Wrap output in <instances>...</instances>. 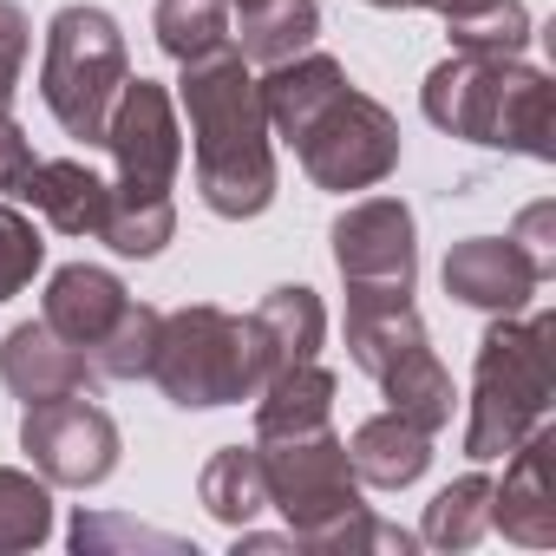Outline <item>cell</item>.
<instances>
[{
    "label": "cell",
    "mask_w": 556,
    "mask_h": 556,
    "mask_svg": "<svg viewBox=\"0 0 556 556\" xmlns=\"http://www.w3.org/2000/svg\"><path fill=\"white\" fill-rule=\"evenodd\" d=\"M105 543H138V549H170V556H197L184 536H170V530H144V523H125V517H86L79 510V523H73V549H105Z\"/></svg>",
    "instance_id": "f546056e"
},
{
    "label": "cell",
    "mask_w": 556,
    "mask_h": 556,
    "mask_svg": "<svg viewBox=\"0 0 556 556\" xmlns=\"http://www.w3.org/2000/svg\"><path fill=\"white\" fill-rule=\"evenodd\" d=\"M47 536H53V491H47V478L0 465V556L40 549Z\"/></svg>",
    "instance_id": "484cf974"
},
{
    "label": "cell",
    "mask_w": 556,
    "mask_h": 556,
    "mask_svg": "<svg viewBox=\"0 0 556 556\" xmlns=\"http://www.w3.org/2000/svg\"><path fill=\"white\" fill-rule=\"evenodd\" d=\"M262 458V484H268V510H282L295 543L348 510H361V478L348 458V439H334V426L315 432H289V439H255Z\"/></svg>",
    "instance_id": "ba28073f"
},
{
    "label": "cell",
    "mask_w": 556,
    "mask_h": 556,
    "mask_svg": "<svg viewBox=\"0 0 556 556\" xmlns=\"http://www.w3.org/2000/svg\"><path fill=\"white\" fill-rule=\"evenodd\" d=\"M0 380H8V393L21 406H34V400H60V393H92L99 374L47 321H21L8 341H0Z\"/></svg>",
    "instance_id": "9a60e30c"
},
{
    "label": "cell",
    "mask_w": 556,
    "mask_h": 556,
    "mask_svg": "<svg viewBox=\"0 0 556 556\" xmlns=\"http://www.w3.org/2000/svg\"><path fill=\"white\" fill-rule=\"evenodd\" d=\"M157 393L184 413H216V406H242L262 393L268 380V348L262 328L249 315L229 308H170L157 321V348H151V374Z\"/></svg>",
    "instance_id": "5b68a950"
},
{
    "label": "cell",
    "mask_w": 556,
    "mask_h": 556,
    "mask_svg": "<svg viewBox=\"0 0 556 556\" xmlns=\"http://www.w3.org/2000/svg\"><path fill=\"white\" fill-rule=\"evenodd\" d=\"M27 47H34V27L14 0H0V112L14 105L21 92V73H27Z\"/></svg>",
    "instance_id": "4dcf8cb0"
},
{
    "label": "cell",
    "mask_w": 556,
    "mask_h": 556,
    "mask_svg": "<svg viewBox=\"0 0 556 556\" xmlns=\"http://www.w3.org/2000/svg\"><path fill=\"white\" fill-rule=\"evenodd\" d=\"M21 452L40 465L47 484H73L92 491L118 471V419L92 400V393H60V400H34L21 413Z\"/></svg>",
    "instance_id": "9c48e42d"
},
{
    "label": "cell",
    "mask_w": 556,
    "mask_h": 556,
    "mask_svg": "<svg viewBox=\"0 0 556 556\" xmlns=\"http://www.w3.org/2000/svg\"><path fill=\"white\" fill-rule=\"evenodd\" d=\"M14 197H27L60 236H99V223H105V197H112V184L92 170V164H79V157H34L27 164V177L14 184Z\"/></svg>",
    "instance_id": "2e32d148"
},
{
    "label": "cell",
    "mask_w": 556,
    "mask_h": 556,
    "mask_svg": "<svg viewBox=\"0 0 556 556\" xmlns=\"http://www.w3.org/2000/svg\"><path fill=\"white\" fill-rule=\"evenodd\" d=\"M170 236H177V203H170V197H157V190H118V184H112L99 242H112V249L131 255V262H151V255H164Z\"/></svg>",
    "instance_id": "7402d4cb"
},
{
    "label": "cell",
    "mask_w": 556,
    "mask_h": 556,
    "mask_svg": "<svg viewBox=\"0 0 556 556\" xmlns=\"http://www.w3.org/2000/svg\"><path fill=\"white\" fill-rule=\"evenodd\" d=\"M151 34H157V47L177 66L184 60H203V53L229 47V0H157Z\"/></svg>",
    "instance_id": "d4e9b609"
},
{
    "label": "cell",
    "mask_w": 556,
    "mask_h": 556,
    "mask_svg": "<svg viewBox=\"0 0 556 556\" xmlns=\"http://www.w3.org/2000/svg\"><path fill=\"white\" fill-rule=\"evenodd\" d=\"M229 8H236V0H229Z\"/></svg>",
    "instance_id": "e575fe53"
},
{
    "label": "cell",
    "mask_w": 556,
    "mask_h": 556,
    "mask_svg": "<svg viewBox=\"0 0 556 556\" xmlns=\"http://www.w3.org/2000/svg\"><path fill=\"white\" fill-rule=\"evenodd\" d=\"M27 164H34L27 131L14 125V112H0V197H14V184L27 177Z\"/></svg>",
    "instance_id": "d6a6232c"
},
{
    "label": "cell",
    "mask_w": 556,
    "mask_h": 556,
    "mask_svg": "<svg viewBox=\"0 0 556 556\" xmlns=\"http://www.w3.org/2000/svg\"><path fill=\"white\" fill-rule=\"evenodd\" d=\"M105 151L118 164V190H157L170 197L177 164H184V125L177 99L157 79H125L112 118H105Z\"/></svg>",
    "instance_id": "8fae6325"
},
{
    "label": "cell",
    "mask_w": 556,
    "mask_h": 556,
    "mask_svg": "<svg viewBox=\"0 0 556 556\" xmlns=\"http://www.w3.org/2000/svg\"><path fill=\"white\" fill-rule=\"evenodd\" d=\"M484 530H491V478L484 471H465L458 484H445L426 504L419 543H432V549H471Z\"/></svg>",
    "instance_id": "cb8c5ba5"
},
{
    "label": "cell",
    "mask_w": 556,
    "mask_h": 556,
    "mask_svg": "<svg viewBox=\"0 0 556 556\" xmlns=\"http://www.w3.org/2000/svg\"><path fill=\"white\" fill-rule=\"evenodd\" d=\"M419 105L445 138L491 144V151H523L536 164L556 157V138H549L556 86H549V73L523 66L517 53H465L458 47L452 60H439L426 73Z\"/></svg>",
    "instance_id": "3957f363"
},
{
    "label": "cell",
    "mask_w": 556,
    "mask_h": 556,
    "mask_svg": "<svg viewBox=\"0 0 556 556\" xmlns=\"http://www.w3.org/2000/svg\"><path fill=\"white\" fill-rule=\"evenodd\" d=\"M262 328V348H268V374L282 367H302V361H321V341H328V308L308 282H282L268 289L249 315Z\"/></svg>",
    "instance_id": "d6986e66"
},
{
    "label": "cell",
    "mask_w": 556,
    "mask_h": 556,
    "mask_svg": "<svg viewBox=\"0 0 556 556\" xmlns=\"http://www.w3.org/2000/svg\"><path fill=\"white\" fill-rule=\"evenodd\" d=\"M556 393V315H497L478 341L471 367V419H465V458L491 465L517 439H530L549 419Z\"/></svg>",
    "instance_id": "277c9868"
},
{
    "label": "cell",
    "mask_w": 556,
    "mask_h": 556,
    "mask_svg": "<svg viewBox=\"0 0 556 556\" xmlns=\"http://www.w3.org/2000/svg\"><path fill=\"white\" fill-rule=\"evenodd\" d=\"M157 321H164V308L131 302L125 321L112 328V341L92 354V374H99V380H144V374H151V348H157Z\"/></svg>",
    "instance_id": "4316f807"
},
{
    "label": "cell",
    "mask_w": 556,
    "mask_h": 556,
    "mask_svg": "<svg viewBox=\"0 0 556 556\" xmlns=\"http://www.w3.org/2000/svg\"><path fill=\"white\" fill-rule=\"evenodd\" d=\"M47 262V242L34 229V216H21L14 203H0V302H14Z\"/></svg>",
    "instance_id": "83f0119b"
},
{
    "label": "cell",
    "mask_w": 556,
    "mask_h": 556,
    "mask_svg": "<svg viewBox=\"0 0 556 556\" xmlns=\"http://www.w3.org/2000/svg\"><path fill=\"white\" fill-rule=\"evenodd\" d=\"M177 105L190 118V157H197V197L210 216L242 223L275 203V144L262 112V79L236 47H216L203 60H184Z\"/></svg>",
    "instance_id": "7a4b0ae2"
},
{
    "label": "cell",
    "mask_w": 556,
    "mask_h": 556,
    "mask_svg": "<svg viewBox=\"0 0 556 556\" xmlns=\"http://www.w3.org/2000/svg\"><path fill=\"white\" fill-rule=\"evenodd\" d=\"M125 79H131V53H125V34L105 8H60L47 21L40 99L66 138L105 144V118H112Z\"/></svg>",
    "instance_id": "52a82bcc"
},
{
    "label": "cell",
    "mask_w": 556,
    "mask_h": 556,
    "mask_svg": "<svg viewBox=\"0 0 556 556\" xmlns=\"http://www.w3.org/2000/svg\"><path fill=\"white\" fill-rule=\"evenodd\" d=\"M334 242V268L348 295H413L419 282V236H413V210L400 197H361L334 216L328 229Z\"/></svg>",
    "instance_id": "30bf717a"
},
{
    "label": "cell",
    "mask_w": 556,
    "mask_h": 556,
    "mask_svg": "<svg viewBox=\"0 0 556 556\" xmlns=\"http://www.w3.org/2000/svg\"><path fill=\"white\" fill-rule=\"evenodd\" d=\"M197 504H203L216 523H229V530L255 523V517L268 510V484H262L255 445H223V452L197 471Z\"/></svg>",
    "instance_id": "44dd1931"
},
{
    "label": "cell",
    "mask_w": 556,
    "mask_h": 556,
    "mask_svg": "<svg viewBox=\"0 0 556 556\" xmlns=\"http://www.w3.org/2000/svg\"><path fill=\"white\" fill-rule=\"evenodd\" d=\"M315 34H321L315 0H236L229 8V47L249 66H282V60L308 53Z\"/></svg>",
    "instance_id": "ac0fdd59"
},
{
    "label": "cell",
    "mask_w": 556,
    "mask_h": 556,
    "mask_svg": "<svg viewBox=\"0 0 556 556\" xmlns=\"http://www.w3.org/2000/svg\"><path fill=\"white\" fill-rule=\"evenodd\" d=\"M348 354L354 367L387 393L393 413H406L426 432L452 426V374L426 341V321L413 308V295H348Z\"/></svg>",
    "instance_id": "8992f818"
},
{
    "label": "cell",
    "mask_w": 556,
    "mask_h": 556,
    "mask_svg": "<svg viewBox=\"0 0 556 556\" xmlns=\"http://www.w3.org/2000/svg\"><path fill=\"white\" fill-rule=\"evenodd\" d=\"M432 14H445V34L465 53H523L530 47L523 0H432Z\"/></svg>",
    "instance_id": "603a6c76"
},
{
    "label": "cell",
    "mask_w": 556,
    "mask_h": 556,
    "mask_svg": "<svg viewBox=\"0 0 556 556\" xmlns=\"http://www.w3.org/2000/svg\"><path fill=\"white\" fill-rule=\"evenodd\" d=\"M510 242H517V249L536 262V275L549 282V275H556V203H530V210L517 216Z\"/></svg>",
    "instance_id": "1f68e13d"
},
{
    "label": "cell",
    "mask_w": 556,
    "mask_h": 556,
    "mask_svg": "<svg viewBox=\"0 0 556 556\" xmlns=\"http://www.w3.org/2000/svg\"><path fill=\"white\" fill-rule=\"evenodd\" d=\"M138 295L118 282L112 268H92V262H66L53 282H47V308H40V321L66 341V348H79L86 361L112 341V328L125 321V308H131Z\"/></svg>",
    "instance_id": "5bb4252c"
},
{
    "label": "cell",
    "mask_w": 556,
    "mask_h": 556,
    "mask_svg": "<svg viewBox=\"0 0 556 556\" xmlns=\"http://www.w3.org/2000/svg\"><path fill=\"white\" fill-rule=\"evenodd\" d=\"M504 458H510L504 484H491V530H504L523 549H549L556 543V471H549L556 432H549V419L530 439H517Z\"/></svg>",
    "instance_id": "7c38bea8"
},
{
    "label": "cell",
    "mask_w": 556,
    "mask_h": 556,
    "mask_svg": "<svg viewBox=\"0 0 556 556\" xmlns=\"http://www.w3.org/2000/svg\"><path fill=\"white\" fill-rule=\"evenodd\" d=\"M348 458H354V478H361V484H374V491H406V484H419L426 465H432V432L387 406V413H374V419L354 426Z\"/></svg>",
    "instance_id": "e0dca14e"
},
{
    "label": "cell",
    "mask_w": 556,
    "mask_h": 556,
    "mask_svg": "<svg viewBox=\"0 0 556 556\" xmlns=\"http://www.w3.org/2000/svg\"><path fill=\"white\" fill-rule=\"evenodd\" d=\"M302 549H321V556H341V549H348V556H354V549H413V536L393 530V523H380V517H367V504H361V510H348V517L308 530Z\"/></svg>",
    "instance_id": "f1b7e54d"
},
{
    "label": "cell",
    "mask_w": 556,
    "mask_h": 556,
    "mask_svg": "<svg viewBox=\"0 0 556 556\" xmlns=\"http://www.w3.org/2000/svg\"><path fill=\"white\" fill-rule=\"evenodd\" d=\"M543 289L536 262L510 242V236H465L445 255V295L484 315H523L530 295Z\"/></svg>",
    "instance_id": "4fadbf2b"
},
{
    "label": "cell",
    "mask_w": 556,
    "mask_h": 556,
    "mask_svg": "<svg viewBox=\"0 0 556 556\" xmlns=\"http://www.w3.org/2000/svg\"><path fill=\"white\" fill-rule=\"evenodd\" d=\"M367 8H400V14H413V8H432V0H367Z\"/></svg>",
    "instance_id": "836d02e7"
},
{
    "label": "cell",
    "mask_w": 556,
    "mask_h": 556,
    "mask_svg": "<svg viewBox=\"0 0 556 556\" xmlns=\"http://www.w3.org/2000/svg\"><path fill=\"white\" fill-rule=\"evenodd\" d=\"M334 374L321 361H302V367H282L268 374L262 393H255V439H289V432H315L334 419Z\"/></svg>",
    "instance_id": "ffe728a7"
},
{
    "label": "cell",
    "mask_w": 556,
    "mask_h": 556,
    "mask_svg": "<svg viewBox=\"0 0 556 556\" xmlns=\"http://www.w3.org/2000/svg\"><path fill=\"white\" fill-rule=\"evenodd\" d=\"M262 112H268V138H282L302 170L348 197V190H374L400 170V118L367 99L341 60L328 53H295L282 66H262Z\"/></svg>",
    "instance_id": "6da1fadb"
}]
</instances>
